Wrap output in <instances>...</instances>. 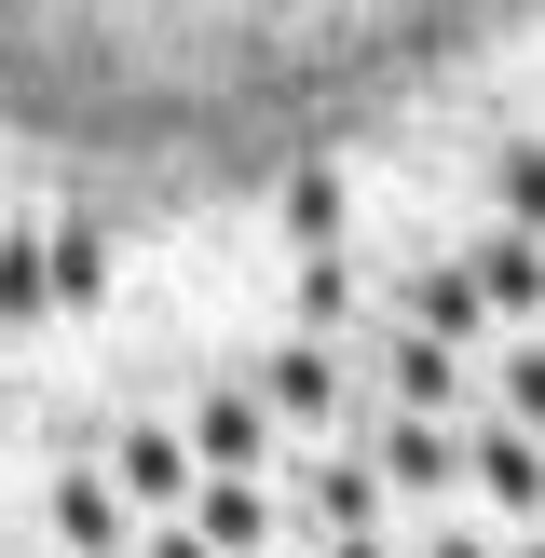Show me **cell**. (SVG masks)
Masks as SVG:
<instances>
[{"instance_id":"cell-1","label":"cell","mask_w":545,"mask_h":558,"mask_svg":"<svg viewBox=\"0 0 545 558\" xmlns=\"http://www.w3.org/2000/svg\"><path fill=\"white\" fill-rule=\"evenodd\" d=\"M259 409H287V423L314 436L327 409H341V354H327V341H287V354L259 368Z\"/></svg>"},{"instance_id":"cell-2","label":"cell","mask_w":545,"mask_h":558,"mask_svg":"<svg viewBox=\"0 0 545 558\" xmlns=\"http://www.w3.org/2000/svg\"><path fill=\"white\" fill-rule=\"evenodd\" d=\"M450 463H463L450 436H436L423 409H396V423H382V450H368V477H382V490H450Z\"/></svg>"},{"instance_id":"cell-3","label":"cell","mask_w":545,"mask_h":558,"mask_svg":"<svg viewBox=\"0 0 545 558\" xmlns=\"http://www.w3.org/2000/svg\"><path fill=\"white\" fill-rule=\"evenodd\" d=\"M191 436H205L218 477H245V463H259V436H272V409H259V396H205V409H191Z\"/></svg>"},{"instance_id":"cell-4","label":"cell","mask_w":545,"mask_h":558,"mask_svg":"<svg viewBox=\"0 0 545 558\" xmlns=\"http://www.w3.org/2000/svg\"><path fill=\"white\" fill-rule=\"evenodd\" d=\"M477 272H409V327H423V341H477Z\"/></svg>"},{"instance_id":"cell-5","label":"cell","mask_w":545,"mask_h":558,"mask_svg":"<svg viewBox=\"0 0 545 558\" xmlns=\"http://www.w3.org/2000/svg\"><path fill=\"white\" fill-rule=\"evenodd\" d=\"M41 287H55V300H96V287H109L96 218H55V232H41Z\"/></svg>"},{"instance_id":"cell-6","label":"cell","mask_w":545,"mask_h":558,"mask_svg":"<svg viewBox=\"0 0 545 558\" xmlns=\"http://www.w3.org/2000/svg\"><path fill=\"white\" fill-rule=\"evenodd\" d=\"M205 545H218V558H259V545H272L259 477H218V490H205Z\"/></svg>"},{"instance_id":"cell-7","label":"cell","mask_w":545,"mask_h":558,"mask_svg":"<svg viewBox=\"0 0 545 558\" xmlns=\"http://www.w3.org/2000/svg\"><path fill=\"white\" fill-rule=\"evenodd\" d=\"M477 300L532 327V300H545V272H532V232H491V259H477Z\"/></svg>"},{"instance_id":"cell-8","label":"cell","mask_w":545,"mask_h":558,"mask_svg":"<svg viewBox=\"0 0 545 558\" xmlns=\"http://www.w3.org/2000/svg\"><path fill=\"white\" fill-rule=\"evenodd\" d=\"M55 532H69V545H123V505H109V477H82V463H69V477H55Z\"/></svg>"},{"instance_id":"cell-9","label":"cell","mask_w":545,"mask_h":558,"mask_svg":"<svg viewBox=\"0 0 545 558\" xmlns=\"http://www.w3.org/2000/svg\"><path fill=\"white\" fill-rule=\"evenodd\" d=\"M300 505H314L327 532H368V518H382V477H368V463H314V490H300Z\"/></svg>"},{"instance_id":"cell-10","label":"cell","mask_w":545,"mask_h":558,"mask_svg":"<svg viewBox=\"0 0 545 558\" xmlns=\"http://www.w3.org/2000/svg\"><path fill=\"white\" fill-rule=\"evenodd\" d=\"M396 396H409V409H450V396H463V354L409 327V341H396Z\"/></svg>"},{"instance_id":"cell-11","label":"cell","mask_w":545,"mask_h":558,"mask_svg":"<svg viewBox=\"0 0 545 558\" xmlns=\"http://www.w3.org/2000/svg\"><path fill=\"white\" fill-rule=\"evenodd\" d=\"M123 490H150V505H191V450H178V436H123Z\"/></svg>"},{"instance_id":"cell-12","label":"cell","mask_w":545,"mask_h":558,"mask_svg":"<svg viewBox=\"0 0 545 558\" xmlns=\"http://www.w3.org/2000/svg\"><path fill=\"white\" fill-rule=\"evenodd\" d=\"M477 490H491V505H532V436H518V423L477 436Z\"/></svg>"},{"instance_id":"cell-13","label":"cell","mask_w":545,"mask_h":558,"mask_svg":"<svg viewBox=\"0 0 545 558\" xmlns=\"http://www.w3.org/2000/svg\"><path fill=\"white\" fill-rule=\"evenodd\" d=\"M300 314H314V327H341V314H354V272H341V245H300Z\"/></svg>"},{"instance_id":"cell-14","label":"cell","mask_w":545,"mask_h":558,"mask_svg":"<svg viewBox=\"0 0 545 558\" xmlns=\"http://www.w3.org/2000/svg\"><path fill=\"white\" fill-rule=\"evenodd\" d=\"M0 314H55V287H41V232H0Z\"/></svg>"},{"instance_id":"cell-15","label":"cell","mask_w":545,"mask_h":558,"mask_svg":"<svg viewBox=\"0 0 545 558\" xmlns=\"http://www.w3.org/2000/svg\"><path fill=\"white\" fill-rule=\"evenodd\" d=\"M287 232H300V245H341V178H300V191H287Z\"/></svg>"},{"instance_id":"cell-16","label":"cell","mask_w":545,"mask_h":558,"mask_svg":"<svg viewBox=\"0 0 545 558\" xmlns=\"http://www.w3.org/2000/svg\"><path fill=\"white\" fill-rule=\"evenodd\" d=\"M327 558H396V545H382V532H327Z\"/></svg>"},{"instance_id":"cell-17","label":"cell","mask_w":545,"mask_h":558,"mask_svg":"<svg viewBox=\"0 0 545 558\" xmlns=\"http://www.w3.org/2000/svg\"><path fill=\"white\" fill-rule=\"evenodd\" d=\"M150 558H218V545L205 532H150Z\"/></svg>"},{"instance_id":"cell-18","label":"cell","mask_w":545,"mask_h":558,"mask_svg":"<svg viewBox=\"0 0 545 558\" xmlns=\"http://www.w3.org/2000/svg\"><path fill=\"white\" fill-rule=\"evenodd\" d=\"M423 558H491V545H463V532H450V545H423Z\"/></svg>"}]
</instances>
